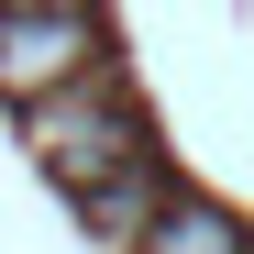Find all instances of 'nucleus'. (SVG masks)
I'll use <instances>...</instances> for the list:
<instances>
[{
    "label": "nucleus",
    "instance_id": "obj_1",
    "mask_svg": "<svg viewBox=\"0 0 254 254\" xmlns=\"http://www.w3.org/2000/svg\"><path fill=\"white\" fill-rule=\"evenodd\" d=\"M22 155L45 166L56 188H100L122 155H144V133H133V100H122L100 66H89V77H66V89L22 100Z\"/></svg>",
    "mask_w": 254,
    "mask_h": 254
},
{
    "label": "nucleus",
    "instance_id": "obj_2",
    "mask_svg": "<svg viewBox=\"0 0 254 254\" xmlns=\"http://www.w3.org/2000/svg\"><path fill=\"white\" fill-rule=\"evenodd\" d=\"M89 56H100L89 11H0V89L11 100H45L66 77H89Z\"/></svg>",
    "mask_w": 254,
    "mask_h": 254
},
{
    "label": "nucleus",
    "instance_id": "obj_3",
    "mask_svg": "<svg viewBox=\"0 0 254 254\" xmlns=\"http://www.w3.org/2000/svg\"><path fill=\"white\" fill-rule=\"evenodd\" d=\"M166 199H177V188H166V177H155L144 155H122V166H111L100 188H77V210H89V232H100V243H122V254L144 243V221H155Z\"/></svg>",
    "mask_w": 254,
    "mask_h": 254
},
{
    "label": "nucleus",
    "instance_id": "obj_4",
    "mask_svg": "<svg viewBox=\"0 0 254 254\" xmlns=\"http://www.w3.org/2000/svg\"><path fill=\"white\" fill-rule=\"evenodd\" d=\"M133 254H254V232L232 221V210H210V199H166Z\"/></svg>",
    "mask_w": 254,
    "mask_h": 254
},
{
    "label": "nucleus",
    "instance_id": "obj_5",
    "mask_svg": "<svg viewBox=\"0 0 254 254\" xmlns=\"http://www.w3.org/2000/svg\"><path fill=\"white\" fill-rule=\"evenodd\" d=\"M0 11H89V0H0Z\"/></svg>",
    "mask_w": 254,
    "mask_h": 254
}]
</instances>
